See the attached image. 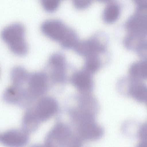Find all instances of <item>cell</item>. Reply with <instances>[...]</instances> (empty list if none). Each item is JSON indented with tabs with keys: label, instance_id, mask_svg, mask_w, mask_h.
I'll use <instances>...</instances> for the list:
<instances>
[{
	"label": "cell",
	"instance_id": "277c9868",
	"mask_svg": "<svg viewBox=\"0 0 147 147\" xmlns=\"http://www.w3.org/2000/svg\"><path fill=\"white\" fill-rule=\"evenodd\" d=\"M67 64L65 55L57 52L50 57L44 71L48 77L57 82L64 81L67 76Z\"/></svg>",
	"mask_w": 147,
	"mask_h": 147
},
{
	"label": "cell",
	"instance_id": "e0dca14e",
	"mask_svg": "<svg viewBox=\"0 0 147 147\" xmlns=\"http://www.w3.org/2000/svg\"><path fill=\"white\" fill-rule=\"evenodd\" d=\"M135 2L137 3H140L144 1V0H134Z\"/></svg>",
	"mask_w": 147,
	"mask_h": 147
},
{
	"label": "cell",
	"instance_id": "2e32d148",
	"mask_svg": "<svg viewBox=\"0 0 147 147\" xmlns=\"http://www.w3.org/2000/svg\"><path fill=\"white\" fill-rule=\"evenodd\" d=\"M146 124H142L140 125L137 136L139 140V145L142 147H147Z\"/></svg>",
	"mask_w": 147,
	"mask_h": 147
},
{
	"label": "cell",
	"instance_id": "5bb4252c",
	"mask_svg": "<svg viewBox=\"0 0 147 147\" xmlns=\"http://www.w3.org/2000/svg\"><path fill=\"white\" fill-rule=\"evenodd\" d=\"M120 9L118 6L114 4L108 6L103 13V19L107 23H111L115 22L118 18Z\"/></svg>",
	"mask_w": 147,
	"mask_h": 147
},
{
	"label": "cell",
	"instance_id": "3957f363",
	"mask_svg": "<svg viewBox=\"0 0 147 147\" xmlns=\"http://www.w3.org/2000/svg\"><path fill=\"white\" fill-rule=\"evenodd\" d=\"M104 37L94 36L84 40H79L73 50L77 54L85 58L99 56L106 49V39Z\"/></svg>",
	"mask_w": 147,
	"mask_h": 147
},
{
	"label": "cell",
	"instance_id": "4fadbf2b",
	"mask_svg": "<svg viewBox=\"0 0 147 147\" xmlns=\"http://www.w3.org/2000/svg\"><path fill=\"white\" fill-rule=\"evenodd\" d=\"M83 69L92 74L100 68L101 62L99 56H94L85 58Z\"/></svg>",
	"mask_w": 147,
	"mask_h": 147
},
{
	"label": "cell",
	"instance_id": "9a60e30c",
	"mask_svg": "<svg viewBox=\"0 0 147 147\" xmlns=\"http://www.w3.org/2000/svg\"><path fill=\"white\" fill-rule=\"evenodd\" d=\"M63 0H40L43 9L47 12L55 11L58 8L61 2Z\"/></svg>",
	"mask_w": 147,
	"mask_h": 147
},
{
	"label": "cell",
	"instance_id": "7c38bea8",
	"mask_svg": "<svg viewBox=\"0 0 147 147\" xmlns=\"http://www.w3.org/2000/svg\"><path fill=\"white\" fill-rule=\"evenodd\" d=\"M29 74L26 69L21 66H16L10 73L12 85L19 87L27 82Z\"/></svg>",
	"mask_w": 147,
	"mask_h": 147
},
{
	"label": "cell",
	"instance_id": "7a4b0ae2",
	"mask_svg": "<svg viewBox=\"0 0 147 147\" xmlns=\"http://www.w3.org/2000/svg\"><path fill=\"white\" fill-rule=\"evenodd\" d=\"M142 80L130 77L120 80L118 84V90L122 94L131 97L141 103L147 101V87Z\"/></svg>",
	"mask_w": 147,
	"mask_h": 147
},
{
	"label": "cell",
	"instance_id": "ba28073f",
	"mask_svg": "<svg viewBox=\"0 0 147 147\" xmlns=\"http://www.w3.org/2000/svg\"><path fill=\"white\" fill-rule=\"evenodd\" d=\"M48 78L43 71L29 74L27 82L30 90L34 92H42L46 88Z\"/></svg>",
	"mask_w": 147,
	"mask_h": 147
},
{
	"label": "cell",
	"instance_id": "6da1fadb",
	"mask_svg": "<svg viewBox=\"0 0 147 147\" xmlns=\"http://www.w3.org/2000/svg\"><path fill=\"white\" fill-rule=\"evenodd\" d=\"M24 27L19 23L11 24L2 31L1 36L13 54L20 56L26 54L28 51V44L25 39Z\"/></svg>",
	"mask_w": 147,
	"mask_h": 147
},
{
	"label": "cell",
	"instance_id": "8fae6325",
	"mask_svg": "<svg viewBox=\"0 0 147 147\" xmlns=\"http://www.w3.org/2000/svg\"><path fill=\"white\" fill-rule=\"evenodd\" d=\"M22 96V87L12 85L5 90L3 98L7 103L18 105Z\"/></svg>",
	"mask_w": 147,
	"mask_h": 147
},
{
	"label": "cell",
	"instance_id": "8992f818",
	"mask_svg": "<svg viewBox=\"0 0 147 147\" xmlns=\"http://www.w3.org/2000/svg\"><path fill=\"white\" fill-rule=\"evenodd\" d=\"M92 75L82 68L73 72L70 80L73 85L80 90L90 92L93 89L94 86Z\"/></svg>",
	"mask_w": 147,
	"mask_h": 147
},
{
	"label": "cell",
	"instance_id": "9c48e42d",
	"mask_svg": "<svg viewBox=\"0 0 147 147\" xmlns=\"http://www.w3.org/2000/svg\"><path fill=\"white\" fill-rule=\"evenodd\" d=\"M57 108L56 102L53 99L45 98L41 100L39 103L37 109V114L40 119H46L53 114Z\"/></svg>",
	"mask_w": 147,
	"mask_h": 147
},
{
	"label": "cell",
	"instance_id": "5b68a950",
	"mask_svg": "<svg viewBox=\"0 0 147 147\" xmlns=\"http://www.w3.org/2000/svg\"><path fill=\"white\" fill-rule=\"evenodd\" d=\"M72 28L62 21L56 19L46 21L41 26V30L43 34L51 40L59 43Z\"/></svg>",
	"mask_w": 147,
	"mask_h": 147
},
{
	"label": "cell",
	"instance_id": "52a82bcc",
	"mask_svg": "<svg viewBox=\"0 0 147 147\" xmlns=\"http://www.w3.org/2000/svg\"><path fill=\"white\" fill-rule=\"evenodd\" d=\"M28 139L27 135L24 131L18 129L9 130L0 136L1 142L9 146H22L27 142Z\"/></svg>",
	"mask_w": 147,
	"mask_h": 147
},
{
	"label": "cell",
	"instance_id": "30bf717a",
	"mask_svg": "<svg viewBox=\"0 0 147 147\" xmlns=\"http://www.w3.org/2000/svg\"><path fill=\"white\" fill-rule=\"evenodd\" d=\"M130 77L142 80L147 77V63L146 60H143L133 63L129 70Z\"/></svg>",
	"mask_w": 147,
	"mask_h": 147
}]
</instances>
